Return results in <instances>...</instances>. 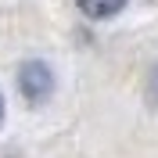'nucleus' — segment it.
<instances>
[{
    "instance_id": "obj_2",
    "label": "nucleus",
    "mask_w": 158,
    "mask_h": 158,
    "mask_svg": "<svg viewBox=\"0 0 158 158\" xmlns=\"http://www.w3.org/2000/svg\"><path fill=\"white\" fill-rule=\"evenodd\" d=\"M76 4L86 11L90 18H108V15H115V11L126 7V0H76Z\"/></svg>"
},
{
    "instance_id": "obj_3",
    "label": "nucleus",
    "mask_w": 158,
    "mask_h": 158,
    "mask_svg": "<svg viewBox=\"0 0 158 158\" xmlns=\"http://www.w3.org/2000/svg\"><path fill=\"white\" fill-rule=\"evenodd\" d=\"M148 101L158 104V65H155V76H151V90H148Z\"/></svg>"
},
{
    "instance_id": "obj_4",
    "label": "nucleus",
    "mask_w": 158,
    "mask_h": 158,
    "mask_svg": "<svg viewBox=\"0 0 158 158\" xmlns=\"http://www.w3.org/2000/svg\"><path fill=\"white\" fill-rule=\"evenodd\" d=\"M0 122H4V97H0Z\"/></svg>"
},
{
    "instance_id": "obj_1",
    "label": "nucleus",
    "mask_w": 158,
    "mask_h": 158,
    "mask_svg": "<svg viewBox=\"0 0 158 158\" xmlns=\"http://www.w3.org/2000/svg\"><path fill=\"white\" fill-rule=\"evenodd\" d=\"M18 90L25 94L29 104H43L50 97V90H54V76L43 61H25L18 69Z\"/></svg>"
}]
</instances>
